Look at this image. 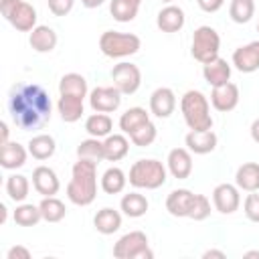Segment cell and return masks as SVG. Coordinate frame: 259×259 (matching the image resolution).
Returning <instances> with one entry per match:
<instances>
[{"label": "cell", "instance_id": "cell-1", "mask_svg": "<svg viewBox=\"0 0 259 259\" xmlns=\"http://www.w3.org/2000/svg\"><path fill=\"white\" fill-rule=\"evenodd\" d=\"M8 113L22 132L40 130L51 121L53 103L38 83H18L8 93Z\"/></svg>", "mask_w": 259, "mask_h": 259}, {"label": "cell", "instance_id": "cell-2", "mask_svg": "<svg viewBox=\"0 0 259 259\" xmlns=\"http://www.w3.org/2000/svg\"><path fill=\"white\" fill-rule=\"evenodd\" d=\"M97 196V162L79 158L71 168L67 198L77 206H89Z\"/></svg>", "mask_w": 259, "mask_h": 259}, {"label": "cell", "instance_id": "cell-3", "mask_svg": "<svg viewBox=\"0 0 259 259\" xmlns=\"http://www.w3.org/2000/svg\"><path fill=\"white\" fill-rule=\"evenodd\" d=\"M180 111L188 125V130L202 132L212 127V115H210V103L208 97L198 89H188L180 99Z\"/></svg>", "mask_w": 259, "mask_h": 259}, {"label": "cell", "instance_id": "cell-4", "mask_svg": "<svg viewBox=\"0 0 259 259\" xmlns=\"http://www.w3.org/2000/svg\"><path fill=\"white\" fill-rule=\"evenodd\" d=\"M168 168L154 158H142L132 164L130 168V184L134 188H144V190H156L162 184H166Z\"/></svg>", "mask_w": 259, "mask_h": 259}, {"label": "cell", "instance_id": "cell-5", "mask_svg": "<svg viewBox=\"0 0 259 259\" xmlns=\"http://www.w3.org/2000/svg\"><path fill=\"white\" fill-rule=\"evenodd\" d=\"M142 40L134 32L105 30L99 36V51L109 59H125L140 51Z\"/></svg>", "mask_w": 259, "mask_h": 259}, {"label": "cell", "instance_id": "cell-6", "mask_svg": "<svg viewBox=\"0 0 259 259\" xmlns=\"http://www.w3.org/2000/svg\"><path fill=\"white\" fill-rule=\"evenodd\" d=\"M219 51H221V36L212 26L202 24L192 32L190 55L194 57V61L206 65L219 57Z\"/></svg>", "mask_w": 259, "mask_h": 259}, {"label": "cell", "instance_id": "cell-7", "mask_svg": "<svg viewBox=\"0 0 259 259\" xmlns=\"http://www.w3.org/2000/svg\"><path fill=\"white\" fill-rule=\"evenodd\" d=\"M0 12L20 32H30L36 26V8L26 0H0Z\"/></svg>", "mask_w": 259, "mask_h": 259}, {"label": "cell", "instance_id": "cell-8", "mask_svg": "<svg viewBox=\"0 0 259 259\" xmlns=\"http://www.w3.org/2000/svg\"><path fill=\"white\" fill-rule=\"evenodd\" d=\"M113 257L117 259H152L154 253L150 249L148 237L142 231H130L121 235L113 245Z\"/></svg>", "mask_w": 259, "mask_h": 259}, {"label": "cell", "instance_id": "cell-9", "mask_svg": "<svg viewBox=\"0 0 259 259\" xmlns=\"http://www.w3.org/2000/svg\"><path fill=\"white\" fill-rule=\"evenodd\" d=\"M111 81H113V85L123 95H132L142 85V71H140L138 65L127 63V61H121V63L113 65V69H111Z\"/></svg>", "mask_w": 259, "mask_h": 259}, {"label": "cell", "instance_id": "cell-10", "mask_svg": "<svg viewBox=\"0 0 259 259\" xmlns=\"http://www.w3.org/2000/svg\"><path fill=\"white\" fill-rule=\"evenodd\" d=\"M121 91L115 85H105V87H95L89 91V105L93 111L101 113H113L121 105Z\"/></svg>", "mask_w": 259, "mask_h": 259}, {"label": "cell", "instance_id": "cell-11", "mask_svg": "<svg viewBox=\"0 0 259 259\" xmlns=\"http://www.w3.org/2000/svg\"><path fill=\"white\" fill-rule=\"evenodd\" d=\"M212 204L221 214H233L241 206V190L237 184H217L212 190Z\"/></svg>", "mask_w": 259, "mask_h": 259}, {"label": "cell", "instance_id": "cell-12", "mask_svg": "<svg viewBox=\"0 0 259 259\" xmlns=\"http://www.w3.org/2000/svg\"><path fill=\"white\" fill-rule=\"evenodd\" d=\"M239 99H241L239 87H237L235 83H231V81L212 87V93H210V105H212L217 111H221V113L233 111V109L239 105Z\"/></svg>", "mask_w": 259, "mask_h": 259}, {"label": "cell", "instance_id": "cell-13", "mask_svg": "<svg viewBox=\"0 0 259 259\" xmlns=\"http://www.w3.org/2000/svg\"><path fill=\"white\" fill-rule=\"evenodd\" d=\"M176 109V95L170 87H158L152 91L150 95V113L160 117V119H166L174 113Z\"/></svg>", "mask_w": 259, "mask_h": 259}, {"label": "cell", "instance_id": "cell-14", "mask_svg": "<svg viewBox=\"0 0 259 259\" xmlns=\"http://www.w3.org/2000/svg\"><path fill=\"white\" fill-rule=\"evenodd\" d=\"M166 168L178 180L188 178L192 174V152L188 148H174V150H170L168 158H166Z\"/></svg>", "mask_w": 259, "mask_h": 259}, {"label": "cell", "instance_id": "cell-15", "mask_svg": "<svg viewBox=\"0 0 259 259\" xmlns=\"http://www.w3.org/2000/svg\"><path fill=\"white\" fill-rule=\"evenodd\" d=\"M233 65L241 73H255L259 69V40H251L233 53Z\"/></svg>", "mask_w": 259, "mask_h": 259}, {"label": "cell", "instance_id": "cell-16", "mask_svg": "<svg viewBox=\"0 0 259 259\" xmlns=\"http://www.w3.org/2000/svg\"><path fill=\"white\" fill-rule=\"evenodd\" d=\"M32 188L40 194V196H55L61 188L59 176L53 168L49 166H36L32 170Z\"/></svg>", "mask_w": 259, "mask_h": 259}, {"label": "cell", "instance_id": "cell-17", "mask_svg": "<svg viewBox=\"0 0 259 259\" xmlns=\"http://www.w3.org/2000/svg\"><path fill=\"white\" fill-rule=\"evenodd\" d=\"M217 142H219V138H217V134L212 132V127H210V130H202V132L190 130V132L186 134V138H184L186 148H188L192 154H198V156L210 154V152L217 148Z\"/></svg>", "mask_w": 259, "mask_h": 259}, {"label": "cell", "instance_id": "cell-18", "mask_svg": "<svg viewBox=\"0 0 259 259\" xmlns=\"http://www.w3.org/2000/svg\"><path fill=\"white\" fill-rule=\"evenodd\" d=\"M194 202V192L188 188H176L166 196V210L176 217V219H184L190 214Z\"/></svg>", "mask_w": 259, "mask_h": 259}, {"label": "cell", "instance_id": "cell-19", "mask_svg": "<svg viewBox=\"0 0 259 259\" xmlns=\"http://www.w3.org/2000/svg\"><path fill=\"white\" fill-rule=\"evenodd\" d=\"M186 22V16H184V10L176 4H168L164 6L158 16H156V26L162 30V32H178L182 30Z\"/></svg>", "mask_w": 259, "mask_h": 259}, {"label": "cell", "instance_id": "cell-20", "mask_svg": "<svg viewBox=\"0 0 259 259\" xmlns=\"http://www.w3.org/2000/svg\"><path fill=\"white\" fill-rule=\"evenodd\" d=\"M28 148L20 146L18 142H6L0 146V166L4 170H16L26 164Z\"/></svg>", "mask_w": 259, "mask_h": 259}, {"label": "cell", "instance_id": "cell-21", "mask_svg": "<svg viewBox=\"0 0 259 259\" xmlns=\"http://www.w3.org/2000/svg\"><path fill=\"white\" fill-rule=\"evenodd\" d=\"M57 42H59L57 32L51 26H47V24H36L28 32V45L36 53H51V51H55Z\"/></svg>", "mask_w": 259, "mask_h": 259}, {"label": "cell", "instance_id": "cell-22", "mask_svg": "<svg viewBox=\"0 0 259 259\" xmlns=\"http://www.w3.org/2000/svg\"><path fill=\"white\" fill-rule=\"evenodd\" d=\"M202 77H204V81H206L210 87L229 83V81H231V65L227 63V59L217 57V59H212L210 63L202 65Z\"/></svg>", "mask_w": 259, "mask_h": 259}, {"label": "cell", "instance_id": "cell-23", "mask_svg": "<svg viewBox=\"0 0 259 259\" xmlns=\"http://www.w3.org/2000/svg\"><path fill=\"white\" fill-rule=\"evenodd\" d=\"M93 227L97 233L101 235H113L119 231L121 227V212L111 208V206H103L101 210L95 212L93 217Z\"/></svg>", "mask_w": 259, "mask_h": 259}, {"label": "cell", "instance_id": "cell-24", "mask_svg": "<svg viewBox=\"0 0 259 259\" xmlns=\"http://www.w3.org/2000/svg\"><path fill=\"white\" fill-rule=\"evenodd\" d=\"M127 152H130V140L123 132L109 134L107 138H103V154L107 162H119L127 156Z\"/></svg>", "mask_w": 259, "mask_h": 259}, {"label": "cell", "instance_id": "cell-25", "mask_svg": "<svg viewBox=\"0 0 259 259\" xmlns=\"http://www.w3.org/2000/svg\"><path fill=\"white\" fill-rule=\"evenodd\" d=\"M235 184L239 190L245 192H257L259 190V164L257 162H245L237 168Z\"/></svg>", "mask_w": 259, "mask_h": 259}, {"label": "cell", "instance_id": "cell-26", "mask_svg": "<svg viewBox=\"0 0 259 259\" xmlns=\"http://www.w3.org/2000/svg\"><path fill=\"white\" fill-rule=\"evenodd\" d=\"M57 111L61 115L63 121L67 123H75L81 119L83 111H85V105H83V99L81 97H75V95H61L59 101H57Z\"/></svg>", "mask_w": 259, "mask_h": 259}, {"label": "cell", "instance_id": "cell-27", "mask_svg": "<svg viewBox=\"0 0 259 259\" xmlns=\"http://www.w3.org/2000/svg\"><path fill=\"white\" fill-rule=\"evenodd\" d=\"M28 146V154L34 158V160H49L55 150H57V142L51 134H36L30 138V142L26 144Z\"/></svg>", "mask_w": 259, "mask_h": 259}, {"label": "cell", "instance_id": "cell-28", "mask_svg": "<svg viewBox=\"0 0 259 259\" xmlns=\"http://www.w3.org/2000/svg\"><path fill=\"white\" fill-rule=\"evenodd\" d=\"M59 93L61 95H75V97L85 99L89 95L87 79L81 73H67L59 81Z\"/></svg>", "mask_w": 259, "mask_h": 259}, {"label": "cell", "instance_id": "cell-29", "mask_svg": "<svg viewBox=\"0 0 259 259\" xmlns=\"http://www.w3.org/2000/svg\"><path fill=\"white\" fill-rule=\"evenodd\" d=\"M99 184H101V190H103L105 194H119V192H123V188H125V184H127V176H125V172H123L121 168L109 166V168L101 174Z\"/></svg>", "mask_w": 259, "mask_h": 259}, {"label": "cell", "instance_id": "cell-30", "mask_svg": "<svg viewBox=\"0 0 259 259\" xmlns=\"http://www.w3.org/2000/svg\"><path fill=\"white\" fill-rule=\"evenodd\" d=\"M148 206H150L148 198H146L144 194H140V192H127V194L121 196V202H119L121 212H123L125 217H130V219H140V217H144V214L148 212Z\"/></svg>", "mask_w": 259, "mask_h": 259}, {"label": "cell", "instance_id": "cell-31", "mask_svg": "<svg viewBox=\"0 0 259 259\" xmlns=\"http://www.w3.org/2000/svg\"><path fill=\"white\" fill-rule=\"evenodd\" d=\"M113 130V121L107 113H101V111H95L91 113L87 119H85V132L91 136V138H107Z\"/></svg>", "mask_w": 259, "mask_h": 259}, {"label": "cell", "instance_id": "cell-32", "mask_svg": "<svg viewBox=\"0 0 259 259\" xmlns=\"http://www.w3.org/2000/svg\"><path fill=\"white\" fill-rule=\"evenodd\" d=\"M150 121V113L144 109V107H130V109H125L123 113H121V117H119V130L125 134V136H130V134H134L140 125H144V123H148Z\"/></svg>", "mask_w": 259, "mask_h": 259}, {"label": "cell", "instance_id": "cell-33", "mask_svg": "<svg viewBox=\"0 0 259 259\" xmlns=\"http://www.w3.org/2000/svg\"><path fill=\"white\" fill-rule=\"evenodd\" d=\"M12 219L18 227H34L42 221V214H40V208L38 204H30V202H18L14 212H12Z\"/></svg>", "mask_w": 259, "mask_h": 259}, {"label": "cell", "instance_id": "cell-34", "mask_svg": "<svg viewBox=\"0 0 259 259\" xmlns=\"http://www.w3.org/2000/svg\"><path fill=\"white\" fill-rule=\"evenodd\" d=\"M38 208H40L42 221H47V223H59L67 214L65 202L59 200L57 196H42V200L38 202Z\"/></svg>", "mask_w": 259, "mask_h": 259}, {"label": "cell", "instance_id": "cell-35", "mask_svg": "<svg viewBox=\"0 0 259 259\" xmlns=\"http://www.w3.org/2000/svg\"><path fill=\"white\" fill-rule=\"evenodd\" d=\"M30 192V182L22 174H10L6 178V194L14 202H24Z\"/></svg>", "mask_w": 259, "mask_h": 259}, {"label": "cell", "instance_id": "cell-36", "mask_svg": "<svg viewBox=\"0 0 259 259\" xmlns=\"http://www.w3.org/2000/svg\"><path fill=\"white\" fill-rule=\"evenodd\" d=\"M255 14V0H231L229 16L237 24H247Z\"/></svg>", "mask_w": 259, "mask_h": 259}, {"label": "cell", "instance_id": "cell-37", "mask_svg": "<svg viewBox=\"0 0 259 259\" xmlns=\"http://www.w3.org/2000/svg\"><path fill=\"white\" fill-rule=\"evenodd\" d=\"M77 156L79 158H85V160H93V162H101L105 160V154H103V140L99 138H87L83 140L79 146H77Z\"/></svg>", "mask_w": 259, "mask_h": 259}, {"label": "cell", "instance_id": "cell-38", "mask_svg": "<svg viewBox=\"0 0 259 259\" xmlns=\"http://www.w3.org/2000/svg\"><path fill=\"white\" fill-rule=\"evenodd\" d=\"M138 10H140V6H136L134 2H127V0H111L109 2V12H111L113 20H117V22H132L138 16Z\"/></svg>", "mask_w": 259, "mask_h": 259}, {"label": "cell", "instance_id": "cell-39", "mask_svg": "<svg viewBox=\"0 0 259 259\" xmlns=\"http://www.w3.org/2000/svg\"><path fill=\"white\" fill-rule=\"evenodd\" d=\"M156 136H158L156 125H154L152 121H148V123L140 125L134 134H130V140H132V144H134V146H138V148H148V146H152V144H154Z\"/></svg>", "mask_w": 259, "mask_h": 259}, {"label": "cell", "instance_id": "cell-40", "mask_svg": "<svg viewBox=\"0 0 259 259\" xmlns=\"http://www.w3.org/2000/svg\"><path fill=\"white\" fill-rule=\"evenodd\" d=\"M208 214H210V200L204 194H194V202H192V208H190L188 219H192V221H204V219H208Z\"/></svg>", "mask_w": 259, "mask_h": 259}, {"label": "cell", "instance_id": "cell-41", "mask_svg": "<svg viewBox=\"0 0 259 259\" xmlns=\"http://www.w3.org/2000/svg\"><path fill=\"white\" fill-rule=\"evenodd\" d=\"M243 210H245V217L251 223H259V194L257 192L247 194V198L243 202Z\"/></svg>", "mask_w": 259, "mask_h": 259}, {"label": "cell", "instance_id": "cell-42", "mask_svg": "<svg viewBox=\"0 0 259 259\" xmlns=\"http://www.w3.org/2000/svg\"><path fill=\"white\" fill-rule=\"evenodd\" d=\"M73 4L75 0H47V6L55 16H67L73 10Z\"/></svg>", "mask_w": 259, "mask_h": 259}, {"label": "cell", "instance_id": "cell-43", "mask_svg": "<svg viewBox=\"0 0 259 259\" xmlns=\"http://www.w3.org/2000/svg\"><path fill=\"white\" fill-rule=\"evenodd\" d=\"M196 4H198V8L202 10V12H219L221 8H223V4H225V0H196Z\"/></svg>", "mask_w": 259, "mask_h": 259}, {"label": "cell", "instance_id": "cell-44", "mask_svg": "<svg viewBox=\"0 0 259 259\" xmlns=\"http://www.w3.org/2000/svg\"><path fill=\"white\" fill-rule=\"evenodd\" d=\"M6 259H30V251L24 245H14L8 249Z\"/></svg>", "mask_w": 259, "mask_h": 259}, {"label": "cell", "instance_id": "cell-45", "mask_svg": "<svg viewBox=\"0 0 259 259\" xmlns=\"http://www.w3.org/2000/svg\"><path fill=\"white\" fill-rule=\"evenodd\" d=\"M225 251H219V249H208L202 253V259H225Z\"/></svg>", "mask_w": 259, "mask_h": 259}, {"label": "cell", "instance_id": "cell-46", "mask_svg": "<svg viewBox=\"0 0 259 259\" xmlns=\"http://www.w3.org/2000/svg\"><path fill=\"white\" fill-rule=\"evenodd\" d=\"M8 132H10V130H8V123H6V121H0V134H2V138H0V146L6 144V142H10V140H8Z\"/></svg>", "mask_w": 259, "mask_h": 259}, {"label": "cell", "instance_id": "cell-47", "mask_svg": "<svg viewBox=\"0 0 259 259\" xmlns=\"http://www.w3.org/2000/svg\"><path fill=\"white\" fill-rule=\"evenodd\" d=\"M249 132H251L253 142H255V144H259V117H257V119L251 123V130H249Z\"/></svg>", "mask_w": 259, "mask_h": 259}, {"label": "cell", "instance_id": "cell-48", "mask_svg": "<svg viewBox=\"0 0 259 259\" xmlns=\"http://www.w3.org/2000/svg\"><path fill=\"white\" fill-rule=\"evenodd\" d=\"M103 2H105V0H81V4H83L85 8H99Z\"/></svg>", "mask_w": 259, "mask_h": 259}, {"label": "cell", "instance_id": "cell-49", "mask_svg": "<svg viewBox=\"0 0 259 259\" xmlns=\"http://www.w3.org/2000/svg\"><path fill=\"white\" fill-rule=\"evenodd\" d=\"M6 214H8V208H6V204L2 202V204H0V223H2V225L6 223Z\"/></svg>", "mask_w": 259, "mask_h": 259}, {"label": "cell", "instance_id": "cell-50", "mask_svg": "<svg viewBox=\"0 0 259 259\" xmlns=\"http://www.w3.org/2000/svg\"><path fill=\"white\" fill-rule=\"evenodd\" d=\"M243 257L245 259H259V251H247Z\"/></svg>", "mask_w": 259, "mask_h": 259}, {"label": "cell", "instance_id": "cell-51", "mask_svg": "<svg viewBox=\"0 0 259 259\" xmlns=\"http://www.w3.org/2000/svg\"><path fill=\"white\" fill-rule=\"evenodd\" d=\"M127 2H134L136 6H140V4H142V0H127Z\"/></svg>", "mask_w": 259, "mask_h": 259}, {"label": "cell", "instance_id": "cell-52", "mask_svg": "<svg viewBox=\"0 0 259 259\" xmlns=\"http://www.w3.org/2000/svg\"><path fill=\"white\" fill-rule=\"evenodd\" d=\"M160 2H166V4H172L174 0H160Z\"/></svg>", "mask_w": 259, "mask_h": 259}, {"label": "cell", "instance_id": "cell-53", "mask_svg": "<svg viewBox=\"0 0 259 259\" xmlns=\"http://www.w3.org/2000/svg\"><path fill=\"white\" fill-rule=\"evenodd\" d=\"M257 32H259V22H257Z\"/></svg>", "mask_w": 259, "mask_h": 259}]
</instances>
